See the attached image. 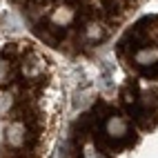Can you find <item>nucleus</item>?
Instances as JSON below:
<instances>
[{
    "instance_id": "12",
    "label": "nucleus",
    "mask_w": 158,
    "mask_h": 158,
    "mask_svg": "<svg viewBox=\"0 0 158 158\" xmlns=\"http://www.w3.org/2000/svg\"><path fill=\"white\" fill-rule=\"evenodd\" d=\"M80 158H109L105 152L96 149V147H87V149H82V156Z\"/></svg>"
},
{
    "instance_id": "2",
    "label": "nucleus",
    "mask_w": 158,
    "mask_h": 158,
    "mask_svg": "<svg viewBox=\"0 0 158 158\" xmlns=\"http://www.w3.org/2000/svg\"><path fill=\"white\" fill-rule=\"evenodd\" d=\"M131 62L143 71L158 65V47H154L152 43L149 45H138L134 49V54H131Z\"/></svg>"
},
{
    "instance_id": "9",
    "label": "nucleus",
    "mask_w": 158,
    "mask_h": 158,
    "mask_svg": "<svg viewBox=\"0 0 158 158\" xmlns=\"http://www.w3.org/2000/svg\"><path fill=\"white\" fill-rule=\"evenodd\" d=\"M14 107V96L11 94H0V116H7Z\"/></svg>"
},
{
    "instance_id": "10",
    "label": "nucleus",
    "mask_w": 158,
    "mask_h": 158,
    "mask_svg": "<svg viewBox=\"0 0 158 158\" xmlns=\"http://www.w3.org/2000/svg\"><path fill=\"white\" fill-rule=\"evenodd\" d=\"M11 76V65H9L7 58H0V85H5Z\"/></svg>"
},
{
    "instance_id": "14",
    "label": "nucleus",
    "mask_w": 158,
    "mask_h": 158,
    "mask_svg": "<svg viewBox=\"0 0 158 158\" xmlns=\"http://www.w3.org/2000/svg\"><path fill=\"white\" fill-rule=\"evenodd\" d=\"M14 2H20V0H14Z\"/></svg>"
},
{
    "instance_id": "4",
    "label": "nucleus",
    "mask_w": 158,
    "mask_h": 158,
    "mask_svg": "<svg viewBox=\"0 0 158 158\" xmlns=\"http://www.w3.org/2000/svg\"><path fill=\"white\" fill-rule=\"evenodd\" d=\"M107 36V27L98 20H87L85 25H82V31H80V38L85 40L89 45H98L100 40H105Z\"/></svg>"
},
{
    "instance_id": "5",
    "label": "nucleus",
    "mask_w": 158,
    "mask_h": 158,
    "mask_svg": "<svg viewBox=\"0 0 158 158\" xmlns=\"http://www.w3.org/2000/svg\"><path fill=\"white\" fill-rule=\"evenodd\" d=\"M73 20H76V11H73L69 5L54 7V9H51V14H49V23L54 25V27H60V29L69 27Z\"/></svg>"
},
{
    "instance_id": "6",
    "label": "nucleus",
    "mask_w": 158,
    "mask_h": 158,
    "mask_svg": "<svg viewBox=\"0 0 158 158\" xmlns=\"http://www.w3.org/2000/svg\"><path fill=\"white\" fill-rule=\"evenodd\" d=\"M20 73L27 78V80H36L45 73V62L40 60L38 56H31V58H25L20 62Z\"/></svg>"
},
{
    "instance_id": "7",
    "label": "nucleus",
    "mask_w": 158,
    "mask_h": 158,
    "mask_svg": "<svg viewBox=\"0 0 158 158\" xmlns=\"http://www.w3.org/2000/svg\"><path fill=\"white\" fill-rule=\"evenodd\" d=\"M138 107L143 109H156L158 107V91H145L143 96L138 98Z\"/></svg>"
},
{
    "instance_id": "3",
    "label": "nucleus",
    "mask_w": 158,
    "mask_h": 158,
    "mask_svg": "<svg viewBox=\"0 0 158 158\" xmlns=\"http://www.w3.org/2000/svg\"><path fill=\"white\" fill-rule=\"evenodd\" d=\"M29 140V129L23 120H14L11 125L7 127V145L11 149H23Z\"/></svg>"
},
{
    "instance_id": "8",
    "label": "nucleus",
    "mask_w": 158,
    "mask_h": 158,
    "mask_svg": "<svg viewBox=\"0 0 158 158\" xmlns=\"http://www.w3.org/2000/svg\"><path fill=\"white\" fill-rule=\"evenodd\" d=\"M136 123H138L140 127H152V125L156 123L154 111H152V109H143V107H138V111H136Z\"/></svg>"
},
{
    "instance_id": "11",
    "label": "nucleus",
    "mask_w": 158,
    "mask_h": 158,
    "mask_svg": "<svg viewBox=\"0 0 158 158\" xmlns=\"http://www.w3.org/2000/svg\"><path fill=\"white\" fill-rule=\"evenodd\" d=\"M123 102L127 105V107H134V105H138V96H136V91L131 87L123 89Z\"/></svg>"
},
{
    "instance_id": "1",
    "label": "nucleus",
    "mask_w": 158,
    "mask_h": 158,
    "mask_svg": "<svg viewBox=\"0 0 158 158\" xmlns=\"http://www.w3.org/2000/svg\"><path fill=\"white\" fill-rule=\"evenodd\" d=\"M102 131H105V138L109 143H123L129 138V120L120 114H109L107 120L102 125Z\"/></svg>"
},
{
    "instance_id": "13",
    "label": "nucleus",
    "mask_w": 158,
    "mask_h": 158,
    "mask_svg": "<svg viewBox=\"0 0 158 158\" xmlns=\"http://www.w3.org/2000/svg\"><path fill=\"white\" fill-rule=\"evenodd\" d=\"M123 2H125V0H102V5L107 7V9H120Z\"/></svg>"
}]
</instances>
